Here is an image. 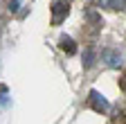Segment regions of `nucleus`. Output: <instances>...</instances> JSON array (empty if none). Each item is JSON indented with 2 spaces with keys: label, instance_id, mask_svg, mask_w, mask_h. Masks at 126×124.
Listing matches in <instances>:
<instances>
[{
  "label": "nucleus",
  "instance_id": "obj_3",
  "mask_svg": "<svg viewBox=\"0 0 126 124\" xmlns=\"http://www.w3.org/2000/svg\"><path fill=\"white\" fill-rule=\"evenodd\" d=\"M68 14V5H63V0H54L52 2V18L54 23H61V18Z\"/></svg>",
  "mask_w": 126,
  "mask_h": 124
},
{
  "label": "nucleus",
  "instance_id": "obj_5",
  "mask_svg": "<svg viewBox=\"0 0 126 124\" xmlns=\"http://www.w3.org/2000/svg\"><path fill=\"white\" fill-rule=\"evenodd\" d=\"M101 7H108V9H124L126 7V0H99Z\"/></svg>",
  "mask_w": 126,
  "mask_h": 124
},
{
  "label": "nucleus",
  "instance_id": "obj_7",
  "mask_svg": "<svg viewBox=\"0 0 126 124\" xmlns=\"http://www.w3.org/2000/svg\"><path fill=\"white\" fill-rule=\"evenodd\" d=\"M18 5H20V0H11V7H9V9L16 11V9H18Z\"/></svg>",
  "mask_w": 126,
  "mask_h": 124
},
{
  "label": "nucleus",
  "instance_id": "obj_4",
  "mask_svg": "<svg viewBox=\"0 0 126 124\" xmlns=\"http://www.w3.org/2000/svg\"><path fill=\"white\" fill-rule=\"evenodd\" d=\"M59 48L63 50V52H68V54H72L77 48H74V41L70 38V36H61V41H59Z\"/></svg>",
  "mask_w": 126,
  "mask_h": 124
},
{
  "label": "nucleus",
  "instance_id": "obj_2",
  "mask_svg": "<svg viewBox=\"0 0 126 124\" xmlns=\"http://www.w3.org/2000/svg\"><path fill=\"white\" fill-rule=\"evenodd\" d=\"M101 59L106 61L110 68H119V66H122V54L115 52V50H104V52H101Z\"/></svg>",
  "mask_w": 126,
  "mask_h": 124
},
{
  "label": "nucleus",
  "instance_id": "obj_1",
  "mask_svg": "<svg viewBox=\"0 0 126 124\" xmlns=\"http://www.w3.org/2000/svg\"><path fill=\"white\" fill-rule=\"evenodd\" d=\"M88 102H90V106H92L97 113H108V111H110V104H108V99L101 95V92H97V90H90V97H88Z\"/></svg>",
  "mask_w": 126,
  "mask_h": 124
},
{
  "label": "nucleus",
  "instance_id": "obj_6",
  "mask_svg": "<svg viewBox=\"0 0 126 124\" xmlns=\"http://www.w3.org/2000/svg\"><path fill=\"white\" fill-rule=\"evenodd\" d=\"M92 63H94V52H92L90 48H86V52H83V66L90 68Z\"/></svg>",
  "mask_w": 126,
  "mask_h": 124
}]
</instances>
